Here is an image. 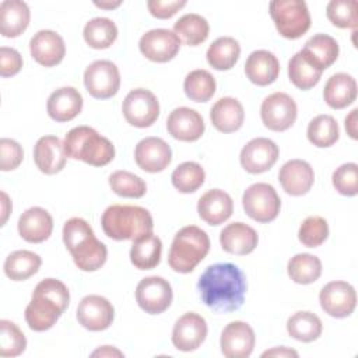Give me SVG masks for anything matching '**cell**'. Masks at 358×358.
<instances>
[{
    "label": "cell",
    "mask_w": 358,
    "mask_h": 358,
    "mask_svg": "<svg viewBox=\"0 0 358 358\" xmlns=\"http://www.w3.org/2000/svg\"><path fill=\"white\" fill-rule=\"evenodd\" d=\"M248 289L243 271L232 263L208 266L197 281V291L206 306L217 313L238 310Z\"/></svg>",
    "instance_id": "cell-1"
},
{
    "label": "cell",
    "mask_w": 358,
    "mask_h": 358,
    "mask_svg": "<svg viewBox=\"0 0 358 358\" xmlns=\"http://www.w3.org/2000/svg\"><path fill=\"white\" fill-rule=\"evenodd\" d=\"M70 292L64 282L56 278H45L36 284L31 302L25 308V320L31 330L45 331L55 326L67 309Z\"/></svg>",
    "instance_id": "cell-2"
},
{
    "label": "cell",
    "mask_w": 358,
    "mask_h": 358,
    "mask_svg": "<svg viewBox=\"0 0 358 358\" xmlns=\"http://www.w3.org/2000/svg\"><path fill=\"white\" fill-rule=\"evenodd\" d=\"M63 242L81 271H96L106 262V246L96 239L91 225L80 217L64 222Z\"/></svg>",
    "instance_id": "cell-3"
},
{
    "label": "cell",
    "mask_w": 358,
    "mask_h": 358,
    "mask_svg": "<svg viewBox=\"0 0 358 358\" xmlns=\"http://www.w3.org/2000/svg\"><path fill=\"white\" fill-rule=\"evenodd\" d=\"M101 225L105 235L115 241H134L152 232L154 221L150 211L140 206L113 204L102 217Z\"/></svg>",
    "instance_id": "cell-4"
},
{
    "label": "cell",
    "mask_w": 358,
    "mask_h": 358,
    "mask_svg": "<svg viewBox=\"0 0 358 358\" xmlns=\"http://www.w3.org/2000/svg\"><path fill=\"white\" fill-rule=\"evenodd\" d=\"M66 155L92 166H105L115 158V147L106 137L90 126L71 129L63 141Z\"/></svg>",
    "instance_id": "cell-5"
},
{
    "label": "cell",
    "mask_w": 358,
    "mask_h": 358,
    "mask_svg": "<svg viewBox=\"0 0 358 358\" xmlns=\"http://www.w3.org/2000/svg\"><path fill=\"white\" fill-rule=\"evenodd\" d=\"M210 238L206 231L196 225L183 227L172 241L168 264L176 273H190L207 256Z\"/></svg>",
    "instance_id": "cell-6"
},
{
    "label": "cell",
    "mask_w": 358,
    "mask_h": 358,
    "mask_svg": "<svg viewBox=\"0 0 358 358\" xmlns=\"http://www.w3.org/2000/svg\"><path fill=\"white\" fill-rule=\"evenodd\" d=\"M268 10L278 34L287 39H298L310 28V14L302 0H274Z\"/></svg>",
    "instance_id": "cell-7"
},
{
    "label": "cell",
    "mask_w": 358,
    "mask_h": 358,
    "mask_svg": "<svg viewBox=\"0 0 358 358\" xmlns=\"http://www.w3.org/2000/svg\"><path fill=\"white\" fill-rule=\"evenodd\" d=\"M242 206L252 220L266 224L277 218L281 208V200L271 185L260 182L250 185L245 190Z\"/></svg>",
    "instance_id": "cell-8"
},
{
    "label": "cell",
    "mask_w": 358,
    "mask_h": 358,
    "mask_svg": "<svg viewBox=\"0 0 358 358\" xmlns=\"http://www.w3.org/2000/svg\"><path fill=\"white\" fill-rule=\"evenodd\" d=\"M126 122L134 127H150L159 116V102L157 96L145 88L131 90L122 105Z\"/></svg>",
    "instance_id": "cell-9"
},
{
    "label": "cell",
    "mask_w": 358,
    "mask_h": 358,
    "mask_svg": "<svg viewBox=\"0 0 358 358\" xmlns=\"http://www.w3.org/2000/svg\"><path fill=\"white\" fill-rule=\"evenodd\" d=\"M84 85L88 94L96 99H108L117 94L120 73L110 60H95L84 71Z\"/></svg>",
    "instance_id": "cell-10"
},
{
    "label": "cell",
    "mask_w": 358,
    "mask_h": 358,
    "mask_svg": "<svg viewBox=\"0 0 358 358\" xmlns=\"http://www.w3.org/2000/svg\"><path fill=\"white\" fill-rule=\"evenodd\" d=\"M296 103L285 92H274L264 98L260 106L263 124L273 131H285L296 120Z\"/></svg>",
    "instance_id": "cell-11"
},
{
    "label": "cell",
    "mask_w": 358,
    "mask_h": 358,
    "mask_svg": "<svg viewBox=\"0 0 358 358\" xmlns=\"http://www.w3.org/2000/svg\"><path fill=\"white\" fill-rule=\"evenodd\" d=\"M172 298V287L162 277H145L137 284L136 301L145 313L159 315L165 312L171 306Z\"/></svg>",
    "instance_id": "cell-12"
},
{
    "label": "cell",
    "mask_w": 358,
    "mask_h": 358,
    "mask_svg": "<svg viewBox=\"0 0 358 358\" xmlns=\"http://www.w3.org/2000/svg\"><path fill=\"white\" fill-rule=\"evenodd\" d=\"M320 306L331 317L343 319L350 316L357 305V294L347 281H330L319 294Z\"/></svg>",
    "instance_id": "cell-13"
},
{
    "label": "cell",
    "mask_w": 358,
    "mask_h": 358,
    "mask_svg": "<svg viewBox=\"0 0 358 358\" xmlns=\"http://www.w3.org/2000/svg\"><path fill=\"white\" fill-rule=\"evenodd\" d=\"M140 52L151 62L165 63L172 60L179 49L180 41L173 31L165 28H155L147 31L138 42Z\"/></svg>",
    "instance_id": "cell-14"
},
{
    "label": "cell",
    "mask_w": 358,
    "mask_h": 358,
    "mask_svg": "<svg viewBox=\"0 0 358 358\" xmlns=\"http://www.w3.org/2000/svg\"><path fill=\"white\" fill-rule=\"evenodd\" d=\"M280 155L278 145L266 137H257L243 145L239 161L242 168L249 173L267 172L277 162Z\"/></svg>",
    "instance_id": "cell-15"
},
{
    "label": "cell",
    "mask_w": 358,
    "mask_h": 358,
    "mask_svg": "<svg viewBox=\"0 0 358 358\" xmlns=\"http://www.w3.org/2000/svg\"><path fill=\"white\" fill-rule=\"evenodd\" d=\"M113 319L115 308L105 296L87 295L77 306V320L90 331L106 330Z\"/></svg>",
    "instance_id": "cell-16"
},
{
    "label": "cell",
    "mask_w": 358,
    "mask_h": 358,
    "mask_svg": "<svg viewBox=\"0 0 358 358\" xmlns=\"http://www.w3.org/2000/svg\"><path fill=\"white\" fill-rule=\"evenodd\" d=\"M207 336V323L203 316L194 312H187L180 316L172 330V344L179 351L197 350Z\"/></svg>",
    "instance_id": "cell-17"
},
{
    "label": "cell",
    "mask_w": 358,
    "mask_h": 358,
    "mask_svg": "<svg viewBox=\"0 0 358 358\" xmlns=\"http://www.w3.org/2000/svg\"><path fill=\"white\" fill-rule=\"evenodd\" d=\"M255 341L253 329L242 320H235L228 323L221 333V352L227 358H246L252 354Z\"/></svg>",
    "instance_id": "cell-18"
},
{
    "label": "cell",
    "mask_w": 358,
    "mask_h": 358,
    "mask_svg": "<svg viewBox=\"0 0 358 358\" xmlns=\"http://www.w3.org/2000/svg\"><path fill=\"white\" fill-rule=\"evenodd\" d=\"M134 159L138 168L145 172L157 173L168 168L172 161V150L159 137H145L134 148Z\"/></svg>",
    "instance_id": "cell-19"
},
{
    "label": "cell",
    "mask_w": 358,
    "mask_h": 358,
    "mask_svg": "<svg viewBox=\"0 0 358 358\" xmlns=\"http://www.w3.org/2000/svg\"><path fill=\"white\" fill-rule=\"evenodd\" d=\"M29 52L36 63L45 67L59 64L66 55L63 38L50 29L38 31L29 41Z\"/></svg>",
    "instance_id": "cell-20"
},
{
    "label": "cell",
    "mask_w": 358,
    "mask_h": 358,
    "mask_svg": "<svg viewBox=\"0 0 358 358\" xmlns=\"http://www.w3.org/2000/svg\"><path fill=\"white\" fill-rule=\"evenodd\" d=\"M204 120L203 116L186 106L173 109L166 119L168 133L180 141H196L204 133Z\"/></svg>",
    "instance_id": "cell-21"
},
{
    "label": "cell",
    "mask_w": 358,
    "mask_h": 358,
    "mask_svg": "<svg viewBox=\"0 0 358 358\" xmlns=\"http://www.w3.org/2000/svg\"><path fill=\"white\" fill-rule=\"evenodd\" d=\"M278 180L285 193L291 196H303L313 186L315 172L309 162L303 159H291L280 168Z\"/></svg>",
    "instance_id": "cell-22"
},
{
    "label": "cell",
    "mask_w": 358,
    "mask_h": 358,
    "mask_svg": "<svg viewBox=\"0 0 358 358\" xmlns=\"http://www.w3.org/2000/svg\"><path fill=\"white\" fill-rule=\"evenodd\" d=\"M66 151L62 140L56 136L41 137L34 147V161L36 168L45 175H55L66 165Z\"/></svg>",
    "instance_id": "cell-23"
},
{
    "label": "cell",
    "mask_w": 358,
    "mask_h": 358,
    "mask_svg": "<svg viewBox=\"0 0 358 358\" xmlns=\"http://www.w3.org/2000/svg\"><path fill=\"white\" fill-rule=\"evenodd\" d=\"M234 211V201L231 196L221 189H211L206 192L197 201V213L200 218L208 225H220L225 222Z\"/></svg>",
    "instance_id": "cell-24"
},
{
    "label": "cell",
    "mask_w": 358,
    "mask_h": 358,
    "mask_svg": "<svg viewBox=\"0 0 358 358\" xmlns=\"http://www.w3.org/2000/svg\"><path fill=\"white\" fill-rule=\"evenodd\" d=\"M52 215L42 207H31L18 218V234L27 242L41 243L52 235Z\"/></svg>",
    "instance_id": "cell-25"
},
{
    "label": "cell",
    "mask_w": 358,
    "mask_h": 358,
    "mask_svg": "<svg viewBox=\"0 0 358 358\" xmlns=\"http://www.w3.org/2000/svg\"><path fill=\"white\" fill-rule=\"evenodd\" d=\"M83 109V96L74 87H62L53 91L46 102L50 119L56 122H70Z\"/></svg>",
    "instance_id": "cell-26"
},
{
    "label": "cell",
    "mask_w": 358,
    "mask_h": 358,
    "mask_svg": "<svg viewBox=\"0 0 358 358\" xmlns=\"http://www.w3.org/2000/svg\"><path fill=\"white\" fill-rule=\"evenodd\" d=\"M245 74L250 83L266 87L277 80L280 74V62L277 56L268 50H255L246 59Z\"/></svg>",
    "instance_id": "cell-27"
},
{
    "label": "cell",
    "mask_w": 358,
    "mask_h": 358,
    "mask_svg": "<svg viewBox=\"0 0 358 358\" xmlns=\"http://www.w3.org/2000/svg\"><path fill=\"white\" fill-rule=\"evenodd\" d=\"M259 242L257 232L245 222L228 224L220 234L221 248L231 255H249Z\"/></svg>",
    "instance_id": "cell-28"
},
{
    "label": "cell",
    "mask_w": 358,
    "mask_h": 358,
    "mask_svg": "<svg viewBox=\"0 0 358 358\" xmlns=\"http://www.w3.org/2000/svg\"><path fill=\"white\" fill-rule=\"evenodd\" d=\"M213 126L221 133H232L242 127L245 110L242 103L232 96L220 98L210 110Z\"/></svg>",
    "instance_id": "cell-29"
},
{
    "label": "cell",
    "mask_w": 358,
    "mask_h": 358,
    "mask_svg": "<svg viewBox=\"0 0 358 358\" xmlns=\"http://www.w3.org/2000/svg\"><path fill=\"white\" fill-rule=\"evenodd\" d=\"M309 63L319 70L329 69L338 57V43L327 34H316L305 42L302 50H299Z\"/></svg>",
    "instance_id": "cell-30"
},
{
    "label": "cell",
    "mask_w": 358,
    "mask_h": 358,
    "mask_svg": "<svg viewBox=\"0 0 358 358\" xmlns=\"http://www.w3.org/2000/svg\"><path fill=\"white\" fill-rule=\"evenodd\" d=\"M31 11L21 0H4L0 4V32L4 38L20 36L29 25Z\"/></svg>",
    "instance_id": "cell-31"
},
{
    "label": "cell",
    "mask_w": 358,
    "mask_h": 358,
    "mask_svg": "<svg viewBox=\"0 0 358 358\" xmlns=\"http://www.w3.org/2000/svg\"><path fill=\"white\" fill-rule=\"evenodd\" d=\"M324 102L333 109H343L357 98V81L347 73L333 74L323 90Z\"/></svg>",
    "instance_id": "cell-32"
},
{
    "label": "cell",
    "mask_w": 358,
    "mask_h": 358,
    "mask_svg": "<svg viewBox=\"0 0 358 358\" xmlns=\"http://www.w3.org/2000/svg\"><path fill=\"white\" fill-rule=\"evenodd\" d=\"M161 252V239L150 232L133 241L130 249V262L138 270H151L159 264Z\"/></svg>",
    "instance_id": "cell-33"
},
{
    "label": "cell",
    "mask_w": 358,
    "mask_h": 358,
    "mask_svg": "<svg viewBox=\"0 0 358 358\" xmlns=\"http://www.w3.org/2000/svg\"><path fill=\"white\" fill-rule=\"evenodd\" d=\"M42 259L38 253L31 250L11 252L4 262V274L13 281H25L38 273Z\"/></svg>",
    "instance_id": "cell-34"
},
{
    "label": "cell",
    "mask_w": 358,
    "mask_h": 358,
    "mask_svg": "<svg viewBox=\"0 0 358 358\" xmlns=\"http://www.w3.org/2000/svg\"><path fill=\"white\" fill-rule=\"evenodd\" d=\"M241 55L239 42L232 36H221L215 39L207 49V62L215 70L232 69Z\"/></svg>",
    "instance_id": "cell-35"
},
{
    "label": "cell",
    "mask_w": 358,
    "mask_h": 358,
    "mask_svg": "<svg viewBox=\"0 0 358 358\" xmlns=\"http://www.w3.org/2000/svg\"><path fill=\"white\" fill-rule=\"evenodd\" d=\"M173 32L179 38L180 43L183 42L189 46H197L208 38L210 25L204 17L190 13L182 15L175 22Z\"/></svg>",
    "instance_id": "cell-36"
},
{
    "label": "cell",
    "mask_w": 358,
    "mask_h": 358,
    "mask_svg": "<svg viewBox=\"0 0 358 358\" xmlns=\"http://www.w3.org/2000/svg\"><path fill=\"white\" fill-rule=\"evenodd\" d=\"M323 330L322 320L317 315L309 310L295 312L287 320V331L288 334L302 343H310L320 337Z\"/></svg>",
    "instance_id": "cell-37"
},
{
    "label": "cell",
    "mask_w": 358,
    "mask_h": 358,
    "mask_svg": "<svg viewBox=\"0 0 358 358\" xmlns=\"http://www.w3.org/2000/svg\"><path fill=\"white\" fill-rule=\"evenodd\" d=\"M83 36L92 49H106L116 41L117 27L106 17H96L85 24Z\"/></svg>",
    "instance_id": "cell-38"
},
{
    "label": "cell",
    "mask_w": 358,
    "mask_h": 358,
    "mask_svg": "<svg viewBox=\"0 0 358 358\" xmlns=\"http://www.w3.org/2000/svg\"><path fill=\"white\" fill-rule=\"evenodd\" d=\"M287 271L289 278L296 284H312L322 274V262L310 253H298L289 259Z\"/></svg>",
    "instance_id": "cell-39"
},
{
    "label": "cell",
    "mask_w": 358,
    "mask_h": 358,
    "mask_svg": "<svg viewBox=\"0 0 358 358\" xmlns=\"http://www.w3.org/2000/svg\"><path fill=\"white\" fill-rule=\"evenodd\" d=\"M215 78L210 71L204 69L190 71L183 81V90L186 96L194 102L210 101L215 94Z\"/></svg>",
    "instance_id": "cell-40"
},
{
    "label": "cell",
    "mask_w": 358,
    "mask_h": 358,
    "mask_svg": "<svg viewBox=\"0 0 358 358\" xmlns=\"http://www.w3.org/2000/svg\"><path fill=\"white\" fill-rule=\"evenodd\" d=\"M322 73L323 71L309 63L301 52L295 53L288 62V77L299 90L306 91L313 88L320 81Z\"/></svg>",
    "instance_id": "cell-41"
},
{
    "label": "cell",
    "mask_w": 358,
    "mask_h": 358,
    "mask_svg": "<svg viewBox=\"0 0 358 358\" xmlns=\"http://www.w3.org/2000/svg\"><path fill=\"white\" fill-rule=\"evenodd\" d=\"M306 136L308 140L319 148L331 147L340 137L338 124L333 116L319 115L309 122Z\"/></svg>",
    "instance_id": "cell-42"
},
{
    "label": "cell",
    "mask_w": 358,
    "mask_h": 358,
    "mask_svg": "<svg viewBox=\"0 0 358 358\" xmlns=\"http://www.w3.org/2000/svg\"><path fill=\"white\" fill-rule=\"evenodd\" d=\"M206 172L200 164L186 161L175 168L171 175L173 187L180 193H193L204 183Z\"/></svg>",
    "instance_id": "cell-43"
},
{
    "label": "cell",
    "mask_w": 358,
    "mask_h": 358,
    "mask_svg": "<svg viewBox=\"0 0 358 358\" xmlns=\"http://www.w3.org/2000/svg\"><path fill=\"white\" fill-rule=\"evenodd\" d=\"M109 186L117 196L129 199H140L147 192L145 182L129 171L112 172L109 176Z\"/></svg>",
    "instance_id": "cell-44"
},
{
    "label": "cell",
    "mask_w": 358,
    "mask_h": 358,
    "mask_svg": "<svg viewBox=\"0 0 358 358\" xmlns=\"http://www.w3.org/2000/svg\"><path fill=\"white\" fill-rule=\"evenodd\" d=\"M27 348V338L20 327L11 322L0 320V355L1 357H18Z\"/></svg>",
    "instance_id": "cell-45"
},
{
    "label": "cell",
    "mask_w": 358,
    "mask_h": 358,
    "mask_svg": "<svg viewBox=\"0 0 358 358\" xmlns=\"http://www.w3.org/2000/svg\"><path fill=\"white\" fill-rule=\"evenodd\" d=\"M329 21L338 28H352L358 24L355 0H331L326 7Z\"/></svg>",
    "instance_id": "cell-46"
},
{
    "label": "cell",
    "mask_w": 358,
    "mask_h": 358,
    "mask_svg": "<svg viewBox=\"0 0 358 358\" xmlns=\"http://www.w3.org/2000/svg\"><path fill=\"white\" fill-rule=\"evenodd\" d=\"M329 236V225L323 217L310 215L303 220L298 231L299 242L306 248H317Z\"/></svg>",
    "instance_id": "cell-47"
},
{
    "label": "cell",
    "mask_w": 358,
    "mask_h": 358,
    "mask_svg": "<svg viewBox=\"0 0 358 358\" xmlns=\"http://www.w3.org/2000/svg\"><path fill=\"white\" fill-rule=\"evenodd\" d=\"M334 189L343 196H355L358 193V165L347 162L340 165L331 176Z\"/></svg>",
    "instance_id": "cell-48"
},
{
    "label": "cell",
    "mask_w": 358,
    "mask_h": 358,
    "mask_svg": "<svg viewBox=\"0 0 358 358\" xmlns=\"http://www.w3.org/2000/svg\"><path fill=\"white\" fill-rule=\"evenodd\" d=\"M22 158L24 150L15 140L6 137L0 140V169L3 172L18 168Z\"/></svg>",
    "instance_id": "cell-49"
},
{
    "label": "cell",
    "mask_w": 358,
    "mask_h": 358,
    "mask_svg": "<svg viewBox=\"0 0 358 358\" xmlns=\"http://www.w3.org/2000/svg\"><path fill=\"white\" fill-rule=\"evenodd\" d=\"M22 67V57L18 50L8 46L0 48V76L13 77Z\"/></svg>",
    "instance_id": "cell-50"
},
{
    "label": "cell",
    "mask_w": 358,
    "mask_h": 358,
    "mask_svg": "<svg viewBox=\"0 0 358 358\" xmlns=\"http://www.w3.org/2000/svg\"><path fill=\"white\" fill-rule=\"evenodd\" d=\"M186 6L185 0H148L147 7L152 17L166 20L173 17L180 8Z\"/></svg>",
    "instance_id": "cell-51"
},
{
    "label": "cell",
    "mask_w": 358,
    "mask_h": 358,
    "mask_svg": "<svg viewBox=\"0 0 358 358\" xmlns=\"http://www.w3.org/2000/svg\"><path fill=\"white\" fill-rule=\"evenodd\" d=\"M262 357H298V352L288 347H274L262 354Z\"/></svg>",
    "instance_id": "cell-52"
},
{
    "label": "cell",
    "mask_w": 358,
    "mask_h": 358,
    "mask_svg": "<svg viewBox=\"0 0 358 358\" xmlns=\"http://www.w3.org/2000/svg\"><path fill=\"white\" fill-rule=\"evenodd\" d=\"M357 112L358 109H352L350 112V115L345 117V130H347V134L351 137V138H357Z\"/></svg>",
    "instance_id": "cell-53"
},
{
    "label": "cell",
    "mask_w": 358,
    "mask_h": 358,
    "mask_svg": "<svg viewBox=\"0 0 358 358\" xmlns=\"http://www.w3.org/2000/svg\"><path fill=\"white\" fill-rule=\"evenodd\" d=\"M113 355H116V357H123V352L119 351V350H116V348H113V347H110V345H103V347L95 350V351L91 354V357H113Z\"/></svg>",
    "instance_id": "cell-54"
},
{
    "label": "cell",
    "mask_w": 358,
    "mask_h": 358,
    "mask_svg": "<svg viewBox=\"0 0 358 358\" xmlns=\"http://www.w3.org/2000/svg\"><path fill=\"white\" fill-rule=\"evenodd\" d=\"M10 213H11V201L7 196V193L1 192V224L0 225L6 224Z\"/></svg>",
    "instance_id": "cell-55"
},
{
    "label": "cell",
    "mask_w": 358,
    "mask_h": 358,
    "mask_svg": "<svg viewBox=\"0 0 358 358\" xmlns=\"http://www.w3.org/2000/svg\"><path fill=\"white\" fill-rule=\"evenodd\" d=\"M96 7H99V8H105V10H112V8H116V7H119L120 4H122V1L120 0H117V1H95L94 3Z\"/></svg>",
    "instance_id": "cell-56"
}]
</instances>
